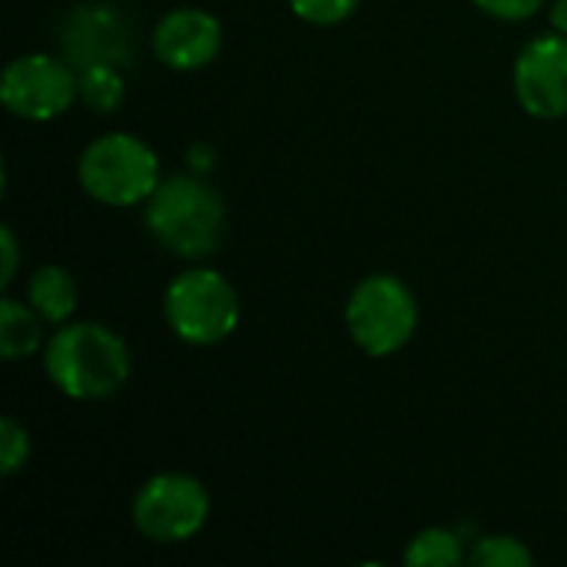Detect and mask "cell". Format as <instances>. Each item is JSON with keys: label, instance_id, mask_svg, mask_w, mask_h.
I'll use <instances>...</instances> for the list:
<instances>
[{"label": "cell", "instance_id": "1", "mask_svg": "<svg viewBox=\"0 0 567 567\" xmlns=\"http://www.w3.org/2000/svg\"><path fill=\"white\" fill-rule=\"evenodd\" d=\"M43 372L66 399L100 402L126 385L133 359L103 322H63L43 346Z\"/></svg>", "mask_w": 567, "mask_h": 567}, {"label": "cell", "instance_id": "2", "mask_svg": "<svg viewBox=\"0 0 567 567\" xmlns=\"http://www.w3.org/2000/svg\"><path fill=\"white\" fill-rule=\"evenodd\" d=\"M150 236L179 259H206L226 236L223 196L199 176H166L143 203Z\"/></svg>", "mask_w": 567, "mask_h": 567}, {"label": "cell", "instance_id": "3", "mask_svg": "<svg viewBox=\"0 0 567 567\" xmlns=\"http://www.w3.org/2000/svg\"><path fill=\"white\" fill-rule=\"evenodd\" d=\"M76 176L90 199L113 209H130L146 203L163 183L159 156L153 153V146L123 130L90 140L86 150L80 153Z\"/></svg>", "mask_w": 567, "mask_h": 567}, {"label": "cell", "instance_id": "4", "mask_svg": "<svg viewBox=\"0 0 567 567\" xmlns=\"http://www.w3.org/2000/svg\"><path fill=\"white\" fill-rule=\"evenodd\" d=\"M163 316L176 339L186 346H219L243 319L239 292L216 269H186L169 279L163 292Z\"/></svg>", "mask_w": 567, "mask_h": 567}, {"label": "cell", "instance_id": "5", "mask_svg": "<svg viewBox=\"0 0 567 567\" xmlns=\"http://www.w3.org/2000/svg\"><path fill=\"white\" fill-rule=\"evenodd\" d=\"M346 329L365 355H395L412 342L419 329L415 292L392 272L365 276L346 302Z\"/></svg>", "mask_w": 567, "mask_h": 567}, {"label": "cell", "instance_id": "6", "mask_svg": "<svg viewBox=\"0 0 567 567\" xmlns=\"http://www.w3.org/2000/svg\"><path fill=\"white\" fill-rule=\"evenodd\" d=\"M209 522V492L186 472H159L146 478L133 498V525L156 545H183Z\"/></svg>", "mask_w": 567, "mask_h": 567}, {"label": "cell", "instance_id": "7", "mask_svg": "<svg viewBox=\"0 0 567 567\" xmlns=\"http://www.w3.org/2000/svg\"><path fill=\"white\" fill-rule=\"evenodd\" d=\"M80 96V73L70 60L50 53H23L3 66L0 100L3 106L30 123H50L63 116Z\"/></svg>", "mask_w": 567, "mask_h": 567}, {"label": "cell", "instance_id": "8", "mask_svg": "<svg viewBox=\"0 0 567 567\" xmlns=\"http://www.w3.org/2000/svg\"><path fill=\"white\" fill-rule=\"evenodd\" d=\"M515 96L538 120L567 116V37L542 33L515 60Z\"/></svg>", "mask_w": 567, "mask_h": 567}, {"label": "cell", "instance_id": "9", "mask_svg": "<svg viewBox=\"0 0 567 567\" xmlns=\"http://www.w3.org/2000/svg\"><path fill=\"white\" fill-rule=\"evenodd\" d=\"M63 50L66 60L80 70L86 66H116L130 63V27L120 10L106 3H83L63 23Z\"/></svg>", "mask_w": 567, "mask_h": 567}, {"label": "cell", "instance_id": "10", "mask_svg": "<svg viewBox=\"0 0 567 567\" xmlns=\"http://www.w3.org/2000/svg\"><path fill=\"white\" fill-rule=\"evenodd\" d=\"M223 50V23L199 7L169 10L153 30V53L159 63L179 73H196L209 66Z\"/></svg>", "mask_w": 567, "mask_h": 567}, {"label": "cell", "instance_id": "11", "mask_svg": "<svg viewBox=\"0 0 567 567\" xmlns=\"http://www.w3.org/2000/svg\"><path fill=\"white\" fill-rule=\"evenodd\" d=\"M27 302L43 322L63 326V322H70V316L80 306V286H76L70 269L40 266L27 282Z\"/></svg>", "mask_w": 567, "mask_h": 567}, {"label": "cell", "instance_id": "12", "mask_svg": "<svg viewBox=\"0 0 567 567\" xmlns=\"http://www.w3.org/2000/svg\"><path fill=\"white\" fill-rule=\"evenodd\" d=\"M43 319L30 309V302L0 299V359L20 362L43 349Z\"/></svg>", "mask_w": 567, "mask_h": 567}, {"label": "cell", "instance_id": "13", "mask_svg": "<svg viewBox=\"0 0 567 567\" xmlns=\"http://www.w3.org/2000/svg\"><path fill=\"white\" fill-rule=\"evenodd\" d=\"M465 561H468L465 545L449 528H425L405 548V565L409 567H458Z\"/></svg>", "mask_w": 567, "mask_h": 567}, {"label": "cell", "instance_id": "14", "mask_svg": "<svg viewBox=\"0 0 567 567\" xmlns=\"http://www.w3.org/2000/svg\"><path fill=\"white\" fill-rule=\"evenodd\" d=\"M126 83L116 66H86L80 70V96L100 113H113L123 103Z\"/></svg>", "mask_w": 567, "mask_h": 567}, {"label": "cell", "instance_id": "15", "mask_svg": "<svg viewBox=\"0 0 567 567\" xmlns=\"http://www.w3.org/2000/svg\"><path fill=\"white\" fill-rule=\"evenodd\" d=\"M468 561L475 567H532L535 555L512 535H485L475 542Z\"/></svg>", "mask_w": 567, "mask_h": 567}, {"label": "cell", "instance_id": "16", "mask_svg": "<svg viewBox=\"0 0 567 567\" xmlns=\"http://www.w3.org/2000/svg\"><path fill=\"white\" fill-rule=\"evenodd\" d=\"M30 462V432L17 419H0V475L13 478Z\"/></svg>", "mask_w": 567, "mask_h": 567}, {"label": "cell", "instance_id": "17", "mask_svg": "<svg viewBox=\"0 0 567 567\" xmlns=\"http://www.w3.org/2000/svg\"><path fill=\"white\" fill-rule=\"evenodd\" d=\"M362 0H289L292 13L312 27H336V23H346L355 10H359Z\"/></svg>", "mask_w": 567, "mask_h": 567}, {"label": "cell", "instance_id": "18", "mask_svg": "<svg viewBox=\"0 0 567 567\" xmlns=\"http://www.w3.org/2000/svg\"><path fill=\"white\" fill-rule=\"evenodd\" d=\"M482 13L495 17V20H505V23H522V20H532L545 0H472Z\"/></svg>", "mask_w": 567, "mask_h": 567}, {"label": "cell", "instance_id": "19", "mask_svg": "<svg viewBox=\"0 0 567 567\" xmlns=\"http://www.w3.org/2000/svg\"><path fill=\"white\" fill-rule=\"evenodd\" d=\"M0 256H3V269H0V286L7 289L17 279V262H20V246L10 226H0Z\"/></svg>", "mask_w": 567, "mask_h": 567}, {"label": "cell", "instance_id": "20", "mask_svg": "<svg viewBox=\"0 0 567 567\" xmlns=\"http://www.w3.org/2000/svg\"><path fill=\"white\" fill-rule=\"evenodd\" d=\"M548 17H551V27H555L558 33H565L567 37V0H555Z\"/></svg>", "mask_w": 567, "mask_h": 567}]
</instances>
